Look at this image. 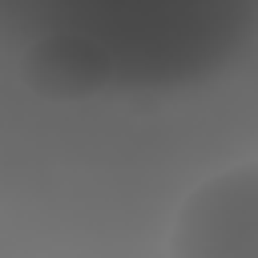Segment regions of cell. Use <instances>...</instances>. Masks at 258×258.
<instances>
[{"mask_svg":"<svg viewBox=\"0 0 258 258\" xmlns=\"http://www.w3.org/2000/svg\"><path fill=\"white\" fill-rule=\"evenodd\" d=\"M173 258H258V161L222 169L177 206Z\"/></svg>","mask_w":258,"mask_h":258,"instance_id":"6da1fadb","label":"cell"},{"mask_svg":"<svg viewBox=\"0 0 258 258\" xmlns=\"http://www.w3.org/2000/svg\"><path fill=\"white\" fill-rule=\"evenodd\" d=\"M20 81L48 101H85L113 81V56L85 32H44L28 44Z\"/></svg>","mask_w":258,"mask_h":258,"instance_id":"7a4b0ae2","label":"cell"}]
</instances>
